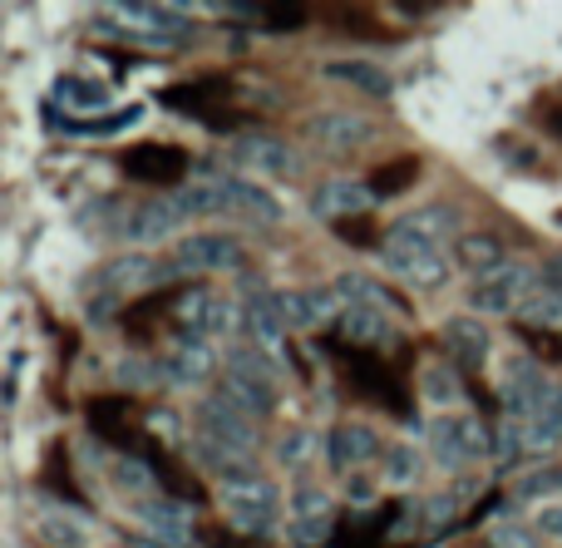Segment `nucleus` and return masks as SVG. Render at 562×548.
<instances>
[{"label": "nucleus", "instance_id": "nucleus-38", "mask_svg": "<svg viewBox=\"0 0 562 548\" xmlns=\"http://www.w3.org/2000/svg\"><path fill=\"white\" fill-rule=\"evenodd\" d=\"M380 474H385V484H395V490H405V484L419 480V455L409 450V445H390L385 455H380Z\"/></svg>", "mask_w": 562, "mask_h": 548}, {"label": "nucleus", "instance_id": "nucleus-12", "mask_svg": "<svg viewBox=\"0 0 562 548\" xmlns=\"http://www.w3.org/2000/svg\"><path fill=\"white\" fill-rule=\"evenodd\" d=\"M227 99H233V79L227 75H203V79H183V85L158 89V104L188 119H213L217 109H227Z\"/></svg>", "mask_w": 562, "mask_h": 548}, {"label": "nucleus", "instance_id": "nucleus-42", "mask_svg": "<svg viewBox=\"0 0 562 548\" xmlns=\"http://www.w3.org/2000/svg\"><path fill=\"white\" fill-rule=\"evenodd\" d=\"M558 490H562V470L558 465H548V470H533L528 480L514 484V500L528 504V500H543V494H558Z\"/></svg>", "mask_w": 562, "mask_h": 548}, {"label": "nucleus", "instance_id": "nucleus-7", "mask_svg": "<svg viewBox=\"0 0 562 548\" xmlns=\"http://www.w3.org/2000/svg\"><path fill=\"white\" fill-rule=\"evenodd\" d=\"M223 504H227V519L247 534H267L281 514L277 484L262 480V474H252V480H243V484H223Z\"/></svg>", "mask_w": 562, "mask_h": 548}, {"label": "nucleus", "instance_id": "nucleus-2", "mask_svg": "<svg viewBox=\"0 0 562 548\" xmlns=\"http://www.w3.org/2000/svg\"><path fill=\"white\" fill-rule=\"evenodd\" d=\"M217 395L233 401L237 411H247L252 421H262L277 405V366L267 361L257 346H237V351L227 356V376H223V385H217Z\"/></svg>", "mask_w": 562, "mask_h": 548}, {"label": "nucleus", "instance_id": "nucleus-9", "mask_svg": "<svg viewBox=\"0 0 562 548\" xmlns=\"http://www.w3.org/2000/svg\"><path fill=\"white\" fill-rule=\"evenodd\" d=\"M528 297H533V267L504 262L498 272L479 277L474 292H469V306H474V312H488V316H504V312H518Z\"/></svg>", "mask_w": 562, "mask_h": 548}, {"label": "nucleus", "instance_id": "nucleus-11", "mask_svg": "<svg viewBox=\"0 0 562 548\" xmlns=\"http://www.w3.org/2000/svg\"><path fill=\"white\" fill-rule=\"evenodd\" d=\"M247 257L243 243L227 233H193L173 247V267L178 272H237Z\"/></svg>", "mask_w": 562, "mask_h": 548}, {"label": "nucleus", "instance_id": "nucleus-24", "mask_svg": "<svg viewBox=\"0 0 562 548\" xmlns=\"http://www.w3.org/2000/svg\"><path fill=\"white\" fill-rule=\"evenodd\" d=\"M336 336L356 351H385L390 346V316L385 312H366V306H346L336 322Z\"/></svg>", "mask_w": 562, "mask_h": 548}, {"label": "nucleus", "instance_id": "nucleus-17", "mask_svg": "<svg viewBox=\"0 0 562 548\" xmlns=\"http://www.w3.org/2000/svg\"><path fill=\"white\" fill-rule=\"evenodd\" d=\"M217 188H223V213L227 217H243V223H257V227L281 223V203L267 193V188L243 183V178H217Z\"/></svg>", "mask_w": 562, "mask_h": 548}, {"label": "nucleus", "instance_id": "nucleus-19", "mask_svg": "<svg viewBox=\"0 0 562 548\" xmlns=\"http://www.w3.org/2000/svg\"><path fill=\"white\" fill-rule=\"evenodd\" d=\"M375 455H385V450H380V440H375V430H370V425L346 421V425H336V430L326 435V460L336 465L340 474H350V470H360V465H370Z\"/></svg>", "mask_w": 562, "mask_h": 548}, {"label": "nucleus", "instance_id": "nucleus-14", "mask_svg": "<svg viewBox=\"0 0 562 548\" xmlns=\"http://www.w3.org/2000/svg\"><path fill=\"white\" fill-rule=\"evenodd\" d=\"M281 306H286V326H296V332H321L346 312L330 287H291V292H281Z\"/></svg>", "mask_w": 562, "mask_h": 548}, {"label": "nucleus", "instance_id": "nucleus-30", "mask_svg": "<svg viewBox=\"0 0 562 548\" xmlns=\"http://www.w3.org/2000/svg\"><path fill=\"white\" fill-rule=\"evenodd\" d=\"M415 183H419V158H415V154L390 158V164H380L375 174L366 178L370 198H400V193H409Z\"/></svg>", "mask_w": 562, "mask_h": 548}, {"label": "nucleus", "instance_id": "nucleus-22", "mask_svg": "<svg viewBox=\"0 0 562 548\" xmlns=\"http://www.w3.org/2000/svg\"><path fill=\"white\" fill-rule=\"evenodd\" d=\"M178 223H183V208H178L173 198H144L138 208L124 213V237L128 243H158V237H168Z\"/></svg>", "mask_w": 562, "mask_h": 548}, {"label": "nucleus", "instance_id": "nucleus-10", "mask_svg": "<svg viewBox=\"0 0 562 548\" xmlns=\"http://www.w3.org/2000/svg\"><path fill=\"white\" fill-rule=\"evenodd\" d=\"M558 385L548 381V371L538 361H508L504 366V385H498V401L508 405L514 421H533L548 401H553Z\"/></svg>", "mask_w": 562, "mask_h": 548}, {"label": "nucleus", "instance_id": "nucleus-41", "mask_svg": "<svg viewBox=\"0 0 562 548\" xmlns=\"http://www.w3.org/2000/svg\"><path fill=\"white\" fill-rule=\"evenodd\" d=\"M449 514H454V500H449V494H439V500H419V504H409L405 524H419V529H445Z\"/></svg>", "mask_w": 562, "mask_h": 548}, {"label": "nucleus", "instance_id": "nucleus-34", "mask_svg": "<svg viewBox=\"0 0 562 548\" xmlns=\"http://www.w3.org/2000/svg\"><path fill=\"white\" fill-rule=\"evenodd\" d=\"M55 99H65V104H75V109H104L109 104V85L85 79V75H59L55 79Z\"/></svg>", "mask_w": 562, "mask_h": 548}, {"label": "nucleus", "instance_id": "nucleus-1", "mask_svg": "<svg viewBox=\"0 0 562 548\" xmlns=\"http://www.w3.org/2000/svg\"><path fill=\"white\" fill-rule=\"evenodd\" d=\"M326 351H330L336 371L346 376V385L360 395V401H375L380 411L409 415V395H405V385H400L395 366H390L385 356H375V351H356V346H346V342H326Z\"/></svg>", "mask_w": 562, "mask_h": 548}, {"label": "nucleus", "instance_id": "nucleus-50", "mask_svg": "<svg viewBox=\"0 0 562 548\" xmlns=\"http://www.w3.org/2000/svg\"><path fill=\"white\" fill-rule=\"evenodd\" d=\"M538 124H543L548 134H553L558 144H562V104H548V109H538Z\"/></svg>", "mask_w": 562, "mask_h": 548}, {"label": "nucleus", "instance_id": "nucleus-18", "mask_svg": "<svg viewBox=\"0 0 562 548\" xmlns=\"http://www.w3.org/2000/svg\"><path fill=\"white\" fill-rule=\"evenodd\" d=\"M330 292L340 297V306H366V312H409V302L395 292V287L375 282L370 272H340L336 282H330Z\"/></svg>", "mask_w": 562, "mask_h": 548}, {"label": "nucleus", "instance_id": "nucleus-8", "mask_svg": "<svg viewBox=\"0 0 562 548\" xmlns=\"http://www.w3.org/2000/svg\"><path fill=\"white\" fill-rule=\"evenodd\" d=\"M85 415H89V430L99 435V440H109L114 450H124V455H134V460H144L154 445L144 440V430L134 425V405L124 401V395H94V401L85 405Z\"/></svg>", "mask_w": 562, "mask_h": 548}, {"label": "nucleus", "instance_id": "nucleus-29", "mask_svg": "<svg viewBox=\"0 0 562 548\" xmlns=\"http://www.w3.org/2000/svg\"><path fill=\"white\" fill-rule=\"evenodd\" d=\"M138 119H144V104H128V109H114V114H99V119H65L59 109H49V124L65 128V134H119V128H134Z\"/></svg>", "mask_w": 562, "mask_h": 548}, {"label": "nucleus", "instance_id": "nucleus-46", "mask_svg": "<svg viewBox=\"0 0 562 548\" xmlns=\"http://www.w3.org/2000/svg\"><path fill=\"white\" fill-rule=\"evenodd\" d=\"M488 548H538V544H533V534H528L524 524L504 519V524H494V529H488Z\"/></svg>", "mask_w": 562, "mask_h": 548}, {"label": "nucleus", "instance_id": "nucleus-21", "mask_svg": "<svg viewBox=\"0 0 562 548\" xmlns=\"http://www.w3.org/2000/svg\"><path fill=\"white\" fill-rule=\"evenodd\" d=\"M439 342H445L449 361L464 366V371H479V366L488 361V346H494L488 342V326L474 322V316H449L445 332H439Z\"/></svg>", "mask_w": 562, "mask_h": 548}, {"label": "nucleus", "instance_id": "nucleus-16", "mask_svg": "<svg viewBox=\"0 0 562 548\" xmlns=\"http://www.w3.org/2000/svg\"><path fill=\"white\" fill-rule=\"evenodd\" d=\"M217 371V351L207 336H193V332H178V346L164 356V376L173 385H203L207 376Z\"/></svg>", "mask_w": 562, "mask_h": 548}, {"label": "nucleus", "instance_id": "nucleus-20", "mask_svg": "<svg viewBox=\"0 0 562 548\" xmlns=\"http://www.w3.org/2000/svg\"><path fill=\"white\" fill-rule=\"evenodd\" d=\"M237 306H243L237 316H243V326L257 336V346H281V342H286L291 326H286V306H281V292H247Z\"/></svg>", "mask_w": 562, "mask_h": 548}, {"label": "nucleus", "instance_id": "nucleus-4", "mask_svg": "<svg viewBox=\"0 0 562 548\" xmlns=\"http://www.w3.org/2000/svg\"><path fill=\"white\" fill-rule=\"evenodd\" d=\"M385 267L409 287H445V277H449L445 247L425 243V237L405 233V227H390L385 233Z\"/></svg>", "mask_w": 562, "mask_h": 548}, {"label": "nucleus", "instance_id": "nucleus-6", "mask_svg": "<svg viewBox=\"0 0 562 548\" xmlns=\"http://www.w3.org/2000/svg\"><path fill=\"white\" fill-rule=\"evenodd\" d=\"M119 168H124L134 183H148V188H178L193 168L188 148L178 144H134L119 154Z\"/></svg>", "mask_w": 562, "mask_h": 548}, {"label": "nucleus", "instance_id": "nucleus-26", "mask_svg": "<svg viewBox=\"0 0 562 548\" xmlns=\"http://www.w3.org/2000/svg\"><path fill=\"white\" fill-rule=\"evenodd\" d=\"M193 460L203 465L207 474H217L223 484H243V480H252V455H237V450H227V445H213V440H203V435H193Z\"/></svg>", "mask_w": 562, "mask_h": 548}, {"label": "nucleus", "instance_id": "nucleus-40", "mask_svg": "<svg viewBox=\"0 0 562 548\" xmlns=\"http://www.w3.org/2000/svg\"><path fill=\"white\" fill-rule=\"evenodd\" d=\"M524 450H528V435H524V425H494V460L504 465V470H514L518 460H524Z\"/></svg>", "mask_w": 562, "mask_h": 548}, {"label": "nucleus", "instance_id": "nucleus-27", "mask_svg": "<svg viewBox=\"0 0 562 548\" xmlns=\"http://www.w3.org/2000/svg\"><path fill=\"white\" fill-rule=\"evenodd\" d=\"M366 198H370V188H366V183H350V178H336V183H326L316 198H311V208H316L321 217H330V223H340V217H360Z\"/></svg>", "mask_w": 562, "mask_h": 548}, {"label": "nucleus", "instance_id": "nucleus-44", "mask_svg": "<svg viewBox=\"0 0 562 548\" xmlns=\"http://www.w3.org/2000/svg\"><path fill=\"white\" fill-rule=\"evenodd\" d=\"M311 10L306 5H267L262 10V25L272 30V35H296V30H306Z\"/></svg>", "mask_w": 562, "mask_h": 548}, {"label": "nucleus", "instance_id": "nucleus-25", "mask_svg": "<svg viewBox=\"0 0 562 548\" xmlns=\"http://www.w3.org/2000/svg\"><path fill=\"white\" fill-rule=\"evenodd\" d=\"M178 277L183 272H178L173 262H154V257H119V262L104 272V282L114 287V292H128V287H158V292H164V287H173Z\"/></svg>", "mask_w": 562, "mask_h": 548}, {"label": "nucleus", "instance_id": "nucleus-36", "mask_svg": "<svg viewBox=\"0 0 562 548\" xmlns=\"http://www.w3.org/2000/svg\"><path fill=\"white\" fill-rule=\"evenodd\" d=\"M173 203L183 208V217H213L223 213V188L217 183H193V188H178Z\"/></svg>", "mask_w": 562, "mask_h": 548}, {"label": "nucleus", "instance_id": "nucleus-52", "mask_svg": "<svg viewBox=\"0 0 562 548\" xmlns=\"http://www.w3.org/2000/svg\"><path fill=\"white\" fill-rule=\"evenodd\" d=\"M504 158H508V164H518V168H533V154H528V144H508V138H504Z\"/></svg>", "mask_w": 562, "mask_h": 548}, {"label": "nucleus", "instance_id": "nucleus-45", "mask_svg": "<svg viewBox=\"0 0 562 548\" xmlns=\"http://www.w3.org/2000/svg\"><path fill=\"white\" fill-rule=\"evenodd\" d=\"M330 227H336V237H340V243H350V247H385V237H380L375 233V223H370V217L366 213H360V217H340V223H330Z\"/></svg>", "mask_w": 562, "mask_h": 548}, {"label": "nucleus", "instance_id": "nucleus-49", "mask_svg": "<svg viewBox=\"0 0 562 548\" xmlns=\"http://www.w3.org/2000/svg\"><path fill=\"white\" fill-rule=\"evenodd\" d=\"M538 529H543L553 544H562V504H548V510L538 514Z\"/></svg>", "mask_w": 562, "mask_h": 548}, {"label": "nucleus", "instance_id": "nucleus-5", "mask_svg": "<svg viewBox=\"0 0 562 548\" xmlns=\"http://www.w3.org/2000/svg\"><path fill=\"white\" fill-rule=\"evenodd\" d=\"M193 425H198V435L203 440H213V445H227V450H237V455H252L257 450V421L247 411H237L233 401H223V395H203L198 401V411H193Z\"/></svg>", "mask_w": 562, "mask_h": 548}, {"label": "nucleus", "instance_id": "nucleus-43", "mask_svg": "<svg viewBox=\"0 0 562 548\" xmlns=\"http://www.w3.org/2000/svg\"><path fill=\"white\" fill-rule=\"evenodd\" d=\"M291 544L296 548H330L336 544V524H330V514L326 519H296L291 524Z\"/></svg>", "mask_w": 562, "mask_h": 548}, {"label": "nucleus", "instance_id": "nucleus-37", "mask_svg": "<svg viewBox=\"0 0 562 548\" xmlns=\"http://www.w3.org/2000/svg\"><path fill=\"white\" fill-rule=\"evenodd\" d=\"M419 391H425V401H435V405H454L459 395V376H454V366H425V376H419Z\"/></svg>", "mask_w": 562, "mask_h": 548}, {"label": "nucleus", "instance_id": "nucleus-28", "mask_svg": "<svg viewBox=\"0 0 562 548\" xmlns=\"http://www.w3.org/2000/svg\"><path fill=\"white\" fill-rule=\"evenodd\" d=\"M454 257H459V267H464V272H474V282H479V277H488V272H498V267L508 262L504 243H498V237H488V233H464L454 243Z\"/></svg>", "mask_w": 562, "mask_h": 548}, {"label": "nucleus", "instance_id": "nucleus-13", "mask_svg": "<svg viewBox=\"0 0 562 548\" xmlns=\"http://www.w3.org/2000/svg\"><path fill=\"white\" fill-rule=\"evenodd\" d=\"M173 316H178V332H193V336H207V342H213L217 332L233 326V302L207 292V287H178Z\"/></svg>", "mask_w": 562, "mask_h": 548}, {"label": "nucleus", "instance_id": "nucleus-33", "mask_svg": "<svg viewBox=\"0 0 562 548\" xmlns=\"http://www.w3.org/2000/svg\"><path fill=\"white\" fill-rule=\"evenodd\" d=\"M395 227H405V233L425 237V243H445V237H449V227H454V208H445V203L415 208V213H409V217H400Z\"/></svg>", "mask_w": 562, "mask_h": 548}, {"label": "nucleus", "instance_id": "nucleus-53", "mask_svg": "<svg viewBox=\"0 0 562 548\" xmlns=\"http://www.w3.org/2000/svg\"><path fill=\"white\" fill-rule=\"evenodd\" d=\"M543 287H558V292H562V253H553L543 262Z\"/></svg>", "mask_w": 562, "mask_h": 548}, {"label": "nucleus", "instance_id": "nucleus-15", "mask_svg": "<svg viewBox=\"0 0 562 548\" xmlns=\"http://www.w3.org/2000/svg\"><path fill=\"white\" fill-rule=\"evenodd\" d=\"M311 138H316L326 154H356L360 144L375 138V124H370L366 114H356V109H330V114L311 119Z\"/></svg>", "mask_w": 562, "mask_h": 548}, {"label": "nucleus", "instance_id": "nucleus-32", "mask_svg": "<svg viewBox=\"0 0 562 548\" xmlns=\"http://www.w3.org/2000/svg\"><path fill=\"white\" fill-rule=\"evenodd\" d=\"M518 322L533 326V332H562V292L558 287H533V297L518 306Z\"/></svg>", "mask_w": 562, "mask_h": 548}, {"label": "nucleus", "instance_id": "nucleus-35", "mask_svg": "<svg viewBox=\"0 0 562 548\" xmlns=\"http://www.w3.org/2000/svg\"><path fill=\"white\" fill-rule=\"evenodd\" d=\"M35 529H40V539L55 544V548H85L89 544L85 519H65V514H40Z\"/></svg>", "mask_w": 562, "mask_h": 548}, {"label": "nucleus", "instance_id": "nucleus-51", "mask_svg": "<svg viewBox=\"0 0 562 548\" xmlns=\"http://www.w3.org/2000/svg\"><path fill=\"white\" fill-rule=\"evenodd\" d=\"M158 371H148V366H119V385H138V381H154Z\"/></svg>", "mask_w": 562, "mask_h": 548}, {"label": "nucleus", "instance_id": "nucleus-3", "mask_svg": "<svg viewBox=\"0 0 562 548\" xmlns=\"http://www.w3.org/2000/svg\"><path fill=\"white\" fill-rule=\"evenodd\" d=\"M429 450H435V465L439 470H469L479 465L484 455H494V435L484 430V421L474 415H435L429 425Z\"/></svg>", "mask_w": 562, "mask_h": 548}, {"label": "nucleus", "instance_id": "nucleus-31", "mask_svg": "<svg viewBox=\"0 0 562 548\" xmlns=\"http://www.w3.org/2000/svg\"><path fill=\"white\" fill-rule=\"evenodd\" d=\"M326 75L340 79V85H356L360 94H375V99L390 94V75L380 65H370V59H330Z\"/></svg>", "mask_w": 562, "mask_h": 548}, {"label": "nucleus", "instance_id": "nucleus-23", "mask_svg": "<svg viewBox=\"0 0 562 548\" xmlns=\"http://www.w3.org/2000/svg\"><path fill=\"white\" fill-rule=\"evenodd\" d=\"M233 164L243 168H257V174H272V178H286L291 168H296V158H291V148L281 144V138H267V134H243L233 144Z\"/></svg>", "mask_w": 562, "mask_h": 548}, {"label": "nucleus", "instance_id": "nucleus-39", "mask_svg": "<svg viewBox=\"0 0 562 548\" xmlns=\"http://www.w3.org/2000/svg\"><path fill=\"white\" fill-rule=\"evenodd\" d=\"M316 450H326V440H321L316 430H291L286 440L277 445V460H281V465H291V470H301V465L316 460Z\"/></svg>", "mask_w": 562, "mask_h": 548}, {"label": "nucleus", "instance_id": "nucleus-48", "mask_svg": "<svg viewBox=\"0 0 562 548\" xmlns=\"http://www.w3.org/2000/svg\"><path fill=\"white\" fill-rule=\"evenodd\" d=\"M524 342L533 346L543 361H548V356H553V361H562V336H558V332H533V326H524Z\"/></svg>", "mask_w": 562, "mask_h": 548}, {"label": "nucleus", "instance_id": "nucleus-47", "mask_svg": "<svg viewBox=\"0 0 562 548\" xmlns=\"http://www.w3.org/2000/svg\"><path fill=\"white\" fill-rule=\"evenodd\" d=\"M330 500L321 490H296V519H326Z\"/></svg>", "mask_w": 562, "mask_h": 548}]
</instances>
